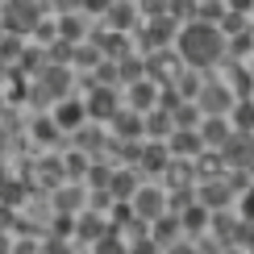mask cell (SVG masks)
I'll return each instance as SVG.
<instances>
[{
	"label": "cell",
	"mask_w": 254,
	"mask_h": 254,
	"mask_svg": "<svg viewBox=\"0 0 254 254\" xmlns=\"http://www.w3.org/2000/svg\"><path fill=\"white\" fill-rule=\"evenodd\" d=\"M175 50H179V63L184 67L208 71V67H217L225 59V34H221L213 21L192 17L184 29H175Z\"/></svg>",
	"instance_id": "6da1fadb"
},
{
	"label": "cell",
	"mask_w": 254,
	"mask_h": 254,
	"mask_svg": "<svg viewBox=\"0 0 254 254\" xmlns=\"http://www.w3.org/2000/svg\"><path fill=\"white\" fill-rule=\"evenodd\" d=\"M42 17V0H4L0 4V25L8 34H29Z\"/></svg>",
	"instance_id": "7a4b0ae2"
},
{
	"label": "cell",
	"mask_w": 254,
	"mask_h": 254,
	"mask_svg": "<svg viewBox=\"0 0 254 254\" xmlns=\"http://www.w3.org/2000/svg\"><path fill=\"white\" fill-rule=\"evenodd\" d=\"M217 158H221V167H250L254 163V146H250V133L246 129H229V137L217 146Z\"/></svg>",
	"instance_id": "3957f363"
},
{
	"label": "cell",
	"mask_w": 254,
	"mask_h": 254,
	"mask_svg": "<svg viewBox=\"0 0 254 254\" xmlns=\"http://www.w3.org/2000/svg\"><path fill=\"white\" fill-rule=\"evenodd\" d=\"M129 204H133V217L150 225L154 217L167 213V192H163V188H137V192L129 196Z\"/></svg>",
	"instance_id": "277c9868"
},
{
	"label": "cell",
	"mask_w": 254,
	"mask_h": 254,
	"mask_svg": "<svg viewBox=\"0 0 254 254\" xmlns=\"http://www.w3.org/2000/svg\"><path fill=\"white\" fill-rule=\"evenodd\" d=\"M83 113H88L92 121H109L113 113H117V88H109V83L92 88V96L83 100Z\"/></svg>",
	"instance_id": "5b68a950"
},
{
	"label": "cell",
	"mask_w": 254,
	"mask_h": 254,
	"mask_svg": "<svg viewBox=\"0 0 254 254\" xmlns=\"http://www.w3.org/2000/svg\"><path fill=\"white\" fill-rule=\"evenodd\" d=\"M238 96L234 92H225L221 83H200V92H196V109H200V117L204 113H229V104H234Z\"/></svg>",
	"instance_id": "8992f818"
},
{
	"label": "cell",
	"mask_w": 254,
	"mask_h": 254,
	"mask_svg": "<svg viewBox=\"0 0 254 254\" xmlns=\"http://www.w3.org/2000/svg\"><path fill=\"white\" fill-rule=\"evenodd\" d=\"M175 17H154V21H146V25H142V46L146 50H158V46H167V42H171L175 38Z\"/></svg>",
	"instance_id": "52a82bcc"
},
{
	"label": "cell",
	"mask_w": 254,
	"mask_h": 254,
	"mask_svg": "<svg viewBox=\"0 0 254 254\" xmlns=\"http://www.w3.org/2000/svg\"><path fill=\"white\" fill-rule=\"evenodd\" d=\"M167 150H171L175 158H196L200 150H204V142H200L196 129H184V125H175L171 133H167Z\"/></svg>",
	"instance_id": "ba28073f"
},
{
	"label": "cell",
	"mask_w": 254,
	"mask_h": 254,
	"mask_svg": "<svg viewBox=\"0 0 254 254\" xmlns=\"http://www.w3.org/2000/svg\"><path fill=\"white\" fill-rule=\"evenodd\" d=\"M196 200H200V204L208 208V213H213V208H225L229 200H234V192H229V184H225V179H221V175H208L204 184H200Z\"/></svg>",
	"instance_id": "9c48e42d"
},
{
	"label": "cell",
	"mask_w": 254,
	"mask_h": 254,
	"mask_svg": "<svg viewBox=\"0 0 254 254\" xmlns=\"http://www.w3.org/2000/svg\"><path fill=\"white\" fill-rule=\"evenodd\" d=\"M196 133H200V142H204V150L208 146H221L229 137V117L225 113H204V125H196Z\"/></svg>",
	"instance_id": "30bf717a"
},
{
	"label": "cell",
	"mask_w": 254,
	"mask_h": 254,
	"mask_svg": "<svg viewBox=\"0 0 254 254\" xmlns=\"http://www.w3.org/2000/svg\"><path fill=\"white\" fill-rule=\"evenodd\" d=\"M71 229H75V238H71V242H83V246H92V242H96L104 229H109V221H100L96 213H79Z\"/></svg>",
	"instance_id": "8fae6325"
},
{
	"label": "cell",
	"mask_w": 254,
	"mask_h": 254,
	"mask_svg": "<svg viewBox=\"0 0 254 254\" xmlns=\"http://www.w3.org/2000/svg\"><path fill=\"white\" fill-rule=\"evenodd\" d=\"M167 158H171V150H167L163 142H150V146H142V150H137V167H142V171H150V175H163Z\"/></svg>",
	"instance_id": "7c38bea8"
},
{
	"label": "cell",
	"mask_w": 254,
	"mask_h": 254,
	"mask_svg": "<svg viewBox=\"0 0 254 254\" xmlns=\"http://www.w3.org/2000/svg\"><path fill=\"white\" fill-rule=\"evenodd\" d=\"M175 221H179V229H184V234H200V229L208 225V208L192 200V204H184V208L175 213Z\"/></svg>",
	"instance_id": "4fadbf2b"
},
{
	"label": "cell",
	"mask_w": 254,
	"mask_h": 254,
	"mask_svg": "<svg viewBox=\"0 0 254 254\" xmlns=\"http://www.w3.org/2000/svg\"><path fill=\"white\" fill-rule=\"evenodd\" d=\"M50 121H55L59 129H79V125L88 121V113H83V104H79V100H63Z\"/></svg>",
	"instance_id": "5bb4252c"
},
{
	"label": "cell",
	"mask_w": 254,
	"mask_h": 254,
	"mask_svg": "<svg viewBox=\"0 0 254 254\" xmlns=\"http://www.w3.org/2000/svg\"><path fill=\"white\" fill-rule=\"evenodd\" d=\"M142 117H146V121H142V133H150V137H167V133L175 129V125H171V113L158 109V104H154V109H146Z\"/></svg>",
	"instance_id": "9a60e30c"
},
{
	"label": "cell",
	"mask_w": 254,
	"mask_h": 254,
	"mask_svg": "<svg viewBox=\"0 0 254 254\" xmlns=\"http://www.w3.org/2000/svg\"><path fill=\"white\" fill-rule=\"evenodd\" d=\"M113 133H117L121 137V142H125V137H142V113H137V109H129V113H113Z\"/></svg>",
	"instance_id": "2e32d148"
},
{
	"label": "cell",
	"mask_w": 254,
	"mask_h": 254,
	"mask_svg": "<svg viewBox=\"0 0 254 254\" xmlns=\"http://www.w3.org/2000/svg\"><path fill=\"white\" fill-rule=\"evenodd\" d=\"M104 192H109V200H129V196L137 192V175H133V171H113Z\"/></svg>",
	"instance_id": "e0dca14e"
},
{
	"label": "cell",
	"mask_w": 254,
	"mask_h": 254,
	"mask_svg": "<svg viewBox=\"0 0 254 254\" xmlns=\"http://www.w3.org/2000/svg\"><path fill=\"white\" fill-rule=\"evenodd\" d=\"M104 17H109V25H113V29H133V17H137V8L129 4V0H109Z\"/></svg>",
	"instance_id": "ac0fdd59"
},
{
	"label": "cell",
	"mask_w": 254,
	"mask_h": 254,
	"mask_svg": "<svg viewBox=\"0 0 254 254\" xmlns=\"http://www.w3.org/2000/svg\"><path fill=\"white\" fill-rule=\"evenodd\" d=\"M154 79H133L129 83V109H137V113H146V109H154Z\"/></svg>",
	"instance_id": "d6986e66"
},
{
	"label": "cell",
	"mask_w": 254,
	"mask_h": 254,
	"mask_svg": "<svg viewBox=\"0 0 254 254\" xmlns=\"http://www.w3.org/2000/svg\"><path fill=\"white\" fill-rule=\"evenodd\" d=\"M225 117H229V125H234V129H254V104H250V96H238L234 104H229V113H225Z\"/></svg>",
	"instance_id": "ffe728a7"
},
{
	"label": "cell",
	"mask_w": 254,
	"mask_h": 254,
	"mask_svg": "<svg viewBox=\"0 0 254 254\" xmlns=\"http://www.w3.org/2000/svg\"><path fill=\"white\" fill-rule=\"evenodd\" d=\"M163 175L171 179V188H188V184H192V179H196V171H192V163H188V158H175V154L167 158Z\"/></svg>",
	"instance_id": "44dd1931"
},
{
	"label": "cell",
	"mask_w": 254,
	"mask_h": 254,
	"mask_svg": "<svg viewBox=\"0 0 254 254\" xmlns=\"http://www.w3.org/2000/svg\"><path fill=\"white\" fill-rule=\"evenodd\" d=\"M154 221H158V229L150 234V242H154V246H171V242H175V234H179L175 213H163V217H154Z\"/></svg>",
	"instance_id": "7402d4cb"
},
{
	"label": "cell",
	"mask_w": 254,
	"mask_h": 254,
	"mask_svg": "<svg viewBox=\"0 0 254 254\" xmlns=\"http://www.w3.org/2000/svg\"><path fill=\"white\" fill-rule=\"evenodd\" d=\"M171 125H184V129H196V125H200V109H196V100H179L175 109H171Z\"/></svg>",
	"instance_id": "603a6c76"
},
{
	"label": "cell",
	"mask_w": 254,
	"mask_h": 254,
	"mask_svg": "<svg viewBox=\"0 0 254 254\" xmlns=\"http://www.w3.org/2000/svg\"><path fill=\"white\" fill-rule=\"evenodd\" d=\"M100 55H104V59H121V55H129L125 29H117V34H100Z\"/></svg>",
	"instance_id": "cb8c5ba5"
},
{
	"label": "cell",
	"mask_w": 254,
	"mask_h": 254,
	"mask_svg": "<svg viewBox=\"0 0 254 254\" xmlns=\"http://www.w3.org/2000/svg\"><path fill=\"white\" fill-rule=\"evenodd\" d=\"M55 38H67V42H79L83 38V21L75 13H67V17H59V25H55Z\"/></svg>",
	"instance_id": "d4e9b609"
},
{
	"label": "cell",
	"mask_w": 254,
	"mask_h": 254,
	"mask_svg": "<svg viewBox=\"0 0 254 254\" xmlns=\"http://www.w3.org/2000/svg\"><path fill=\"white\" fill-rule=\"evenodd\" d=\"M129 221H133V204H129V200H113L109 225H113V229H125V225H129Z\"/></svg>",
	"instance_id": "484cf974"
},
{
	"label": "cell",
	"mask_w": 254,
	"mask_h": 254,
	"mask_svg": "<svg viewBox=\"0 0 254 254\" xmlns=\"http://www.w3.org/2000/svg\"><path fill=\"white\" fill-rule=\"evenodd\" d=\"M0 200H4V204H25V184H21V179H4V184H0Z\"/></svg>",
	"instance_id": "4316f807"
},
{
	"label": "cell",
	"mask_w": 254,
	"mask_h": 254,
	"mask_svg": "<svg viewBox=\"0 0 254 254\" xmlns=\"http://www.w3.org/2000/svg\"><path fill=\"white\" fill-rule=\"evenodd\" d=\"M71 50H75V42H67V38H59L55 46L46 50V63H63V67H67V63H71Z\"/></svg>",
	"instance_id": "83f0119b"
},
{
	"label": "cell",
	"mask_w": 254,
	"mask_h": 254,
	"mask_svg": "<svg viewBox=\"0 0 254 254\" xmlns=\"http://www.w3.org/2000/svg\"><path fill=\"white\" fill-rule=\"evenodd\" d=\"M246 50H250V29H238V38H234V42H225V55L246 59Z\"/></svg>",
	"instance_id": "f1b7e54d"
},
{
	"label": "cell",
	"mask_w": 254,
	"mask_h": 254,
	"mask_svg": "<svg viewBox=\"0 0 254 254\" xmlns=\"http://www.w3.org/2000/svg\"><path fill=\"white\" fill-rule=\"evenodd\" d=\"M71 59H75L79 67H96V63H100V46H75Z\"/></svg>",
	"instance_id": "f546056e"
},
{
	"label": "cell",
	"mask_w": 254,
	"mask_h": 254,
	"mask_svg": "<svg viewBox=\"0 0 254 254\" xmlns=\"http://www.w3.org/2000/svg\"><path fill=\"white\" fill-rule=\"evenodd\" d=\"M34 137H38V142H55V137H59V125L50 121V117H42V121L34 125Z\"/></svg>",
	"instance_id": "4dcf8cb0"
},
{
	"label": "cell",
	"mask_w": 254,
	"mask_h": 254,
	"mask_svg": "<svg viewBox=\"0 0 254 254\" xmlns=\"http://www.w3.org/2000/svg\"><path fill=\"white\" fill-rule=\"evenodd\" d=\"M8 100H13V104H21V100H29V92H25V75H21V71L13 75V88H8Z\"/></svg>",
	"instance_id": "1f68e13d"
},
{
	"label": "cell",
	"mask_w": 254,
	"mask_h": 254,
	"mask_svg": "<svg viewBox=\"0 0 254 254\" xmlns=\"http://www.w3.org/2000/svg\"><path fill=\"white\" fill-rule=\"evenodd\" d=\"M83 175H88L92 184H96V192H104V188H109V175H113V171H109V167H96V171H83Z\"/></svg>",
	"instance_id": "d6a6232c"
},
{
	"label": "cell",
	"mask_w": 254,
	"mask_h": 254,
	"mask_svg": "<svg viewBox=\"0 0 254 254\" xmlns=\"http://www.w3.org/2000/svg\"><path fill=\"white\" fill-rule=\"evenodd\" d=\"M79 196H83V192H59V196H55V204L67 213V208H75V204H79Z\"/></svg>",
	"instance_id": "836d02e7"
},
{
	"label": "cell",
	"mask_w": 254,
	"mask_h": 254,
	"mask_svg": "<svg viewBox=\"0 0 254 254\" xmlns=\"http://www.w3.org/2000/svg\"><path fill=\"white\" fill-rule=\"evenodd\" d=\"M17 225V213H13V204H4L0 200V229H13Z\"/></svg>",
	"instance_id": "e575fe53"
},
{
	"label": "cell",
	"mask_w": 254,
	"mask_h": 254,
	"mask_svg": "<svg viewBox=\"0 0 254 254\" xmlns=\"http://www.w3.org/2000/svg\"><path fill=\"white\" fill-rule=\"evenodd\" d=\"M142 8H146V13H154V17H163L167 13V0H142Z\"/></svg>",
	"instance_id": "d590c367"
},
{
	"label": "cell",
	"mask_w": 254,
	"mask_h": 254,
	"mask_svg": "<svg viewBox=\"0 0 254 254\" xmlns=\"http://www.w3.org/2000/svg\"><path fill=\"white\" fill-rule=\"evenodd\" d=\"M83 8H88V13H104V8H109V0H79Z\"/></svg>",
	"instance_id": "8d00e7d4"
},
{
	"label": "cell",
	"mask_w": 254,
	"mask_h": 254,
	"mask_svg": "<svg viewBox=\"0 0 254 254\" xmlns=\"http://www.w3.org/2000/svg\"><path fill=\"white\" fill-rule=\"evenodd\" d=\"M254 0H225V8H234V13H250Z\"/></svg>",
	"instance_id": "74e56055"
},
{
	"label": "cell",
	"mask_w": 254,
	"mask_h": 254,
	"mask_svg": "<svg viewBox=\"0 0 254 254\" xmlns=\"http://www.w3.org/2000/svg\"><path fill=\"white\" fill-rule=\"evenodd\" d=\"M8 246H13V238H8L4 229H0V250H8Z\"/></svg>",
	"instance_id": "f35d334b"
},
{
	"label": "cell",
	"mask_w": 254,
	"mask_h": 254,
	"mask_svg": "<svg viewBox=\"0 0 254 254\" xmlns=\"http://www.w3.org/2000/svg\"><path fill=\"white\" fill-rule=\"evenodd\" d=\"M0 113H4V96H0Z\"/></svg>",
	"instance_id": "ab89813d"
},
{
	"label": "cell",
	"mask_w": 254,
	"mask_h": 254,
	"mask_svg": "<svg viewBox=\"0 0 254 254\" xmlns=\"http://www.w3.org/2000/svg\"><path fill=\"white\" fill-rule=\"evenodd\" d=\"M0 34H4V25H0Z\"/></svg>",
	"instance_id": "60d3db41"
},
{
	"label": "cell",
	"mask_w": 254,
	"mask_h": 254,
	"mask_svg": "<svg viewBox=\"0 0 254 254\" xmlns=\"http://www.w3.org/2000/svg\"><path fill=\"white\" fill-rule=\"evenodd\" d=\"M0 4H4V0H0Z\"/></svg>",
	"instance_id": "b9f144b4"
}]
</instances>
